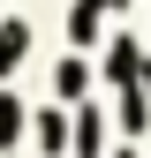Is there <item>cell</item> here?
I'll return each mask as SVG.
<instances>
[{
    "instance_id": "6da1fadb",
    "label": "cell",
    "mask_w": 151,
    "mask_h": 158,
    "mask_svg": "<svg viewBox=\"0 0 151 158\" xmlns=\"http://www.w3.org/2000/svg\"><path fill=\"white\" fill-rule=\"evenodd\" d=\"M23 38H30L23 23H8V30H0V68H8V60H15V53H23Z\"/></svg>"
}]
</instances>
